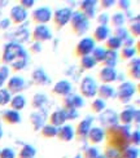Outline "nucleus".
<instances>
[{
	"instance_id": "dca6fc26",
	"label": "nucleus",
	"mask_w": 140,
	"mask_h": 158,
	"mask_svg": "<svg viewBox=\"0 0 140 158\" xmlns=\"http://www.w3.org/2000/svg\"><path fill=\"white\" fill-rule=\"evenodd\" d=\"M11 16H12V19L15 22H21L25 19L26 17V12L22 9V8H19V6H16V8H13L12 9V13H11Z\"/></svg>"
},
{
	"instance_id": "58836bf2",
	"label": "nucleus",
	"mask_w": 140,
	"mask_h": 158,
	"mask_svg": "<svg viewBox=\"0 0 140 158\" xmlns=\"http://www.w3.org/2000/svg\"><path fill=\"white\" fill-rule=\"evenodd\" d=\"M132 141H135V144L139 143V132H138V131H136L134 135H132Z\"/></svg>"
},
{
	"instance_id": "72a5a7b5",
	"label": "nucleus",
	"mask_w": 140,
	"mask_h": 158,
	"mask_svg": "<svg viewBox=\"0 0 140 158\" xmlns=\"http://www.w3.org/2000/svg\"><path fill=\"white\" fill-rule=\"evenodd\" d=\"M112 22L114 26H121L123 23V16L122 15H116V16H113L112 18Z\"/></svg>"
},
{
	"instance_id": "1a4fd4ad",
	"label": "nucleus",
	"mask_w": 140,
	"mask_h": 158,
	"mask_svg": "<svg viewBox=\"0 0 140 158\" xmlns=\"http://www.w3.org/2000/svg\"><path fill=\"white\" fill-rule=\"evenodd\" d=\"M32 17H34V19L36 22H47L51 18V12H49V9H47V8H40V9H38L36 12H34Z\"/></svg>"
},
{
	"instance_id": "20e7f679",
	"label": "nucleus",
	"mask_w": 140,
	"mask_h": 158,
	"mask_svg": "<svg viewBox=\"0 0 140 158\" xmlns=\"http://www.w3.org/2000/svg\"><path fill=\"white\" fill-rule=\"evenodd\" d=\"M92 49H93V40L92 39H88V38L83 39V40L79 43L78 47H77L78 55H87Z\"/></svg>"
},
{
	"instance_id": "9d476101",
	"label": "nucleus",
	"mask_w": 140,
	"mask_h": 158,
	"mask_svg": "<svg viewBox=\"0 0 140 158\" xmlns=\"http://www.w3.org/2000/svg\"><path fill=\"white\" fill-rule=\"evenodd\" d=\"M100 79H101L103 82H112L116 79V71L113 68H105L100 71Z\"/></svg>"
},
{
	"instance_id": "f704fd0d",
	"label": "nucleus",
	"mask_w": 140,
	"mask_h": 158,
	"mask_svg": "<svg viewBox=\"0 0 140 158\" xmlns=\"http://www.w3.org/2000/svg\"><path fill=\"white\" fill-rule=\"evenodd\" d=\"M132 55H134V48H131V47H125L123 48V51H122V57L123 58H129Z\"/></svg>"
},
{
	"instance_id": "4468645a",
	"label": "nucleus",
	"mask_w": 140,
	"mask_h": 158,
	"mask_svg": "<svg viewBox=\"0 0 140 158\" xmlns=\"http://www.w3.org/2000/svg\"><path fill=\"white\" fill-rule=\"evenodd\" d=\"M56 135H58L60 140L68 141V140H70L71 137H73V128L69 127V126H65V127H62V128H60V130L57 131Z\"/></svg>"
},
{
	"instance_id": "b1692460",
	"label": "nucleus",
	"mask_w": 140,
	"mask_h": 158,
	"mask_svg": "<svg viewBox=\"0 0 140 158\" xmlns=\"http://www.w3.org/2000/svg\"><path fill=\"white\" fill-rule=\"evenodd\" d=\"M11 105H12V108L15 109V110H21L25 106V98L22 96H16L12 100Z\"/></svg>"
},
{
	"instance_id": "e433bc0d",
	"label": "nucleus",
	"mask_w": 140,
	"mask_h": 158,
	"mask_svg": "<svg viewBox=\"0 0 140 158\" xmlns=\"http://www.w3.org/2000/svg\"><path fill=\"white\" fill-rule=\"evenodd\" d=\"M106 156H108L109 158H121V156H119V152L116 149H109L108 152H106Z\"/></svg>"
},
{
	"instance_id": "f8f14e48",
	"label": "nucleus",
	"mask_w": 140,
	"mask_h": 158,
	"mask_svg": "<svg viewBox=\"0 0 140 158\" xmlns=\"http://www.w3.org/2000/svg\"><path fill=\"white\" fill-rule=\"evenodd\" d=\"M51 123L53 126H58V124H62L65 121H66V117H65V113L62 110H57L55 111L52 115H51Z\"/></svg>"
},
{
	"instance_id": "aec40b11",
	"label": "nucleus",
	"mask_w": 140,
	"mask_h": 158,
	"mask_svg": "<svg viewBox=\"0 0 140 158\" xmlns=\"http://www.w3.org/2000/svg\"><path fill=\"white\" fill-rule=\"evenodd\" d=\"M96 40H104V39L108 36V29L105 27V26H99V27L95 30V34H93Z\"/></svg>"
},
{
	"instance_id": "2eb2a0df",
	"label": "nucleus",
	"mask_w": 140,
	"mask_h": 158,
	"mask_svg": "<svg viewBox=\"0 0 140 158\" xmlns=\"http://www.w3.org/2000/svg\"><path fill=\"white\" fill-rule=\"evenodd\" d=\"M103 136H104V132L100 128H92L88 131V137L91 143H100L103 140Z\"/></svg>"
},
{
	"instance_id": "4be33fe9",
	"label": "nucleus",
	"mask_w": 140,
	"mask_h": 158,
	"mask_svg": "<svg viewBox=\"0 0 140 158\" xmlns=\"http://www.w3.org/2000/svg\"><path fill=\"white\" fill-rule=\"evenodd\" d=\"M103 61H104L105 65H108V68H112L113 65L116 64V53H114V52H110V51L105 52Z\"/></svg>"
},
{
	"instance_id": "f257e3e1",
	"label": "nucleus",
	"mask_w": 140,
	"mask_h": 158,
	"mask_svg": "<svg viewBox=\"0 0 140 158\" xmlns=\"http://www.w3.org/2000/svg\"><path fill=\"white\" fill-rule=\"evenodd\" d=\"M109 144L113 149L122 152L129 147V132L123 127H110L109 131Z\"/></svg>"
},
{
	"instance_id": "0eeeda50",
	"label": "nucleus",
	"mask_w": 140,
	"mask_h": 158,
	"mask_svg": "<svg viewBox=\"0 0 140 158\" xmlns=\"http://www.w3.org/2000/svg\"><path fill=\"white\" fill-rule=\"evenodd\" d=\"M51 38V34H49V30L47 26L42 25V26H38L34 31V39L36 40H47V39Z\"/></svg>"
},
{
	"instance_id": "393cba45",
	"label": "nucleus",
	"mask_w": 140,
	"mask_h": 158,
	"mask_svg": "<svg viewBox=\"0 0 140 158\" xmlns=\"http://www.w3.org/2000/svg\"><path fill=\"white\" fill-rule=\"evenodd\" d=\"M34 148H31V147H25L22 150H21V153H19V158H30L34 156Z\"/></svg>"
},
{
	"instance_id": "cd10ccee",
	"label": "nucleus",
	"mask_w": 140,
	"mask_h": 158,
	"mask_svg": "<svg viewBox=\"0 0 140 158\" xmlns=\"http://www.w3.org/2000/svg\"><path fill=\"white\" fill-rule=\"evenodd\" d=\"M82 9L84 10V13L87 15L88 17H91L93 15V3L91 2H84L82 5Z\"/></svg>"
},
{
	"instance_id": "a878e982",
	"label": "nucleus",
	"mask_w": 140,
	"mask_h": 158,
	"mask_svg": "<svg viewBox=\"0 0 140 158\" xmlns=\"http://www.w3.org/2000/svg\"><path fill=\"white\" fill-rule=\"evenodd\" d=\"M106 47H108L109 49H116L118 47H121V40H119L118 38L113 36L112 39H109L108 43H106Z\"/></svg>"
},
{
	"instance_id": "ddd939ff",
	"label": "nucleus",
	"mask_w": 140,
	"mask_h": 158,
	"mask_svg": "<svg viewBox=\"0 0 140 158\" xmlns=\"http://www.w3.org/2000/svg\"><path fill=\"white\" fill-rule=\"evenodd\" d=\"M22 85H23L22 79L18 77H15L8 82V89H9V92H17L18 89L22 88Z\"/></svg>"
},
{
	"instance_id": "f3484780",
	"label": "nucleus",
	"mask_w": 140,
	"mask_h": 158,
	"mask_svg": "<svg viewBox=\"0 0 140 158\" xmlns=\"http://www.w3.org/2000/svg\"><path fill=\"white\" fill-rule=\"evenodd\" d=\"M64 104H65L66 109H68V108H74L75 109L78 106H81V105L83 104V101H82V98H79L78 96H71V97L65 98Z\"/></svg>"
},
{
	"instance_id": "473e14b6",
	"label": "nucleus",
	"mask_w": 140,
	"mask_h": 158,
	"mask_svg": "<svg viewBox=\"0 0 140 158\" xmlns=\"http://www.w3.org/2000/svg\"><path fill=\"white\" fill-rule=\"evenodd\" d=\"M138 156V150L136 149H129L126 148L123 154L121 156V158H135Z\"/></svg>"
},
{
	"instance_id": "2f4dec72",
	"label": "nucleus",
	"mask_w": 140,
	"mask_h": 158,
	"mask_svg": "<svg viewBox=\"0 0 140 158\" xmlns=\"http://www.w3.org/2000/svg\"><path fill=\"white\" fill-rule=\"evenodd\" d=\"M92 109H93V111H101L103 109H104V101L101 100V98H96L95 101L92 102Z\"/></svg>"
},
{
	"instance_id": "5701e85b",
	"label": "nucleus",
	"mask_w": 140,
	"mask_h": 158,
	"mask_svg": "<svg viewBox=\"0 0 140 158\" xmlns=\"http://www.w3.org/2000/svg\"><path fill=\"white\" fill-rule=\"evenodd\" d=\"M4 119L8 123H17L19 121V115L17 114V111L9 110V111H6V113L4 114Z\"/></svg>"
},
{
	"instance_id": "c85d7f7f",
	"label": "nucleus",
	"mask_w": 140,
	"mask_h": 158,
	"mask_svg": "<svg viewBox=\"0 0 140 158\" xmlns=\"http://www.w3.org/2000/svg\"><path fill=\"white\" fill-rule=\"evenodd\" d=\"M104 55H105V51L103 48H97L93 51V61H103V58H104Z\"/></svg>"
},
{
	"instance_id": "412c9836",
	"label": "nucleus",
	"mask_w": 140,
	"mask_h": 158,
	"mask_svg": "<svg viewBox=\"0 0 140 158\" xmlns=\"http://www.w3.org/2000/svg\"><path fill=\"white\" fill-rule=\"evenodd\" d=\"M99 95L101 98H109L114 95V89L109 87V85H103V87H100V89H99Z\"/></svg>"
},
{
	"instance_id": "a211bd4d",
	"label": "nucleus",
	"mask_w": 140,
	"mask_h": 158,
	"mask_svg": "<svg viewBox=\"0 0 140 158\" xmlns=\"http://www.w3.org/2000/svg\"><path fill=\"white\" fill-rule=\"evenodd\" d=\"M56 92V94H60V95H66V94H69V91H70V84L68 82H60L55 85V89H53Z\"/></svg>"
},
{
	"instance_id": "7ed1b4c3",
	"label": "nucleus",
	"mask_w": 140,
	"mask_h": 158,
	"mask_svg": "<svg viewBox=\"0 0 140 158\" xmlns=\"http://www.w3.org/2000/svg\"><path fill=\"white\" fill-rule=\"evenodd\" d=\"M81 91H82L83 96H86V97H91L95 95L96 94V84L93 82V79H91L88 77L86 78L81 84Z\"/></svg>"
},
{
	"instance_id": "6ab92c4d",
	"label": "nucleus",
	"mask_w": 140,
	"mask_h": 158,
	"mask_svg": "<svg viewBox=\"0 0 140 158\" xmlns=\"http://www.w3.org/2000/svg\"><path fill=\"white\" fill-rule=\"evenodd\" d=\"M134 114H135V110L132 108H127L122 111L121 114V121L123 123H130L132 121V118H134Z\"/></svg>"
},
{
	"instance_id": "c756f323",
	"label": "nucleus",
	"mask_w": 140,
	"mask_h": 158,
	"mask_svg": "<svg viewBox=\"0 0 140 158\" xmlns=\"http://www.w3.org/2000/svg\"><path fill=\"white\" fill-rule=\"evenodd\" d=\"M9 92L5 89H0V105H5L6 102H9Z\"/></svg>"
},
{
	"instance_id": "c9c22d12",
	"label": "nucleus",
	"mask_w": 140,
	"mask_h": 158,
	"mask_svg": "<svg viewBox=\"0 0 140 158\" xmlns=\"http://www.w3.org/2000/svg\"><path fill=\"white\" fill-rule=\"evenodd\" d=\"M15 157V154H13L12 149H4L2 154H0V158H13Z\"/></svg>"
},
{
	"instance_id": "39448f33",
	"label": "nucleus",
	"mask_w": 140,
	"mask_h": 158,
	"mask_svg": "<svg viewBox=\"0 0 140 158\" xmlns=\"http://www.w3.org/2000/svg\"><path fill=\"white\" fill-rule=\"evenodd\" d=\"M132 94H134V85L132 84L125 83V84H122L121 87H119L118 95H119V98H121L122 101H127Z\"/></svg>"
},
{
	"instance_id": "9b49d317",
	"label": "nucleus",
	"mask_w": 140,
	"mask_h": 158,
	"mask_svg": "<svg viewBox=\"0 0 140 158\" xmlns=\"http://www.w3.org/2000/svg\"><path fill=\"white\" fill-rule=\"evenodd\" d=\"M90 124H91V118H86L84 121H82L81 123H79V126H78V130H77V135L79 137H84L86 135L88 134V131L91 130L90 128Z\"/></svg>"
},
{
	"instance_id": "4c0bfd02",
	"label": "nucleus",
	"mask_w": 140,
	"mask_h": 158,
	"mask_svg": "<svg viewBox=\"0 0 140 158\" xmlns=\"http://www.w3.org/2000/svg\"><path fill=\"white\" fill-rule=\"evenodd\" d=\"M97 156V152H96V149H88L87 152H86V154H84V157L86 158H95Z\"/></svg>"
},
{
	"instance_id": "423d86ee",
	"label": "nucleus",
	"mask_w": 140,
	"mask_h": 158,
	"mask_svg": "<svg viewBox=\"0 0 140 158\" xmlns=\"http://www.w3.org/2000/svg\"><path fill=\"white\" fill-rule=\"evenodd\" d=\"M70 16H71V12L69 9H61L56 13L55 16V22L58 25V26H64L66 22L70 19Z\"/></svg>"
},
{
	"instance_id": "f03ea898",
	"label": "nucleus",
	"mask_w": 140,
	"mask_h": 158,
	"mask_svg": "<svg viewBox=\"0 0 140 158\" xmlns=\"http://www.w3.org/2000/svg\"><path fill=\"white\" fill-rule=\"evenodd\" d=\"M19 53H22V48L17 44H9L5 47L4 51V61L6 62H12L15 58L19 56Z\"/></svg>"
},
{
	"instance_id": "bb28decb",
	"label": "nucleus",
	"mask_w": 140,
	"mask_h": 158,
	"mask_svg": "<svg viewBox=\"0 0 140 158\" xmlns=\"http://www.w3.org/2000/svg\"><path fill=\"white\" fill-rule=\"evenodd\" d=\"M42 134L43 136L45 137H51V136H55L57 134V130L53 127V126H45L43 130H42Z\"/></svg>"
},
{
	"instance_id": "ea45409f",
	"label": "nucleus",
	"mask_w": 140,
	"mask_h": 158,
	"mask_svg": "<svg viewBox=\"0 0 140 158\" xmlns=\"http://www.w3.org/2000/svg\"><path fill=\"white\" fill-rule=\"evenodd\" d=\"M22 4H26L25 6H31L32 5V2H22Z\"/></svg>"
},
{
	"instance_id": "7c9ffc66",
	"label": "nucleus",
	"mask_w": 140,
	"mask_h": 158,
	"mask_svg": "<svg viewBox=\"0 0 140 158\" xmlns=\"http://www.w3.org/2000/svg\"><path fill=\"white\" fill-rule=\"evenodd\" d=\"M93 65H95V61H93V58H92V57H90V56H84V57L82 58V66H83V68L90 69V68L93 66Z\"/></svg>"
},
{
	"instance_id": "6e6552de",
	"label": "nucleus",
	"mask_w": 140,
	"mask_h": 158,
	"mask_svg": "<svg viewBox=\"0 0 140 158\" xmlns=\"http://www.w3.org/2000/svg\"><path fill=\"white\" fill-rule=\"evenodd\" d=\"M116 122H117V115H116L114 111L106 110L101 115V123L106 127H112V124H114Z\"/></svg>"
},
{
	"instance_id": "a19ab883",
	"label": "nucleus",
	"mask_w": 140,
	"mask_h": 158,
	"mask_svg": "<svg viewBox=\"0 0 140 158\" xmlns=\"http://www.w3.org/2000/svg\"><path fill=\"white\" fill-rule=\"evenodd\" d=\"M99 158H103V157H99Z\"/></svg>"
}]
</instances>
